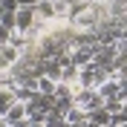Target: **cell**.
<instances>
[{"instance_id":"cell-13","label":"cell","mask_w":127,"mask_h":127,"mask_svg":"<svg viewBox=\"0 0 127 127\" xmlns=\"http://www.w3.org/2000/svg\"><path fill=\"white\" fill-rule=\"evenodd\" d=\"M9 38H12V29H6V26L0 23V46H3V43H9Z\"/></svg>"},{"instance_id":"cell-15","label":"cell","mask_w":127,"mask_h":127,"mask_svg":"<svg viewBox=\"0 0 127 127\" xmlns=\"http://www.w3.org/2000/svg\"><path fill=\"white\" fill-rule=\"evenodd\" d=\"M69 127H90V121H78V124H69Z\"/></svg>"},{"instance_id":"cell-2","label":"cell","mask_w":127,"mask_h":127,"mask_svg":"<svg viewBox=\"0 0 127 127\" xmlns=\"http://www.w3.org/2000/svg\"><path fill=\"white\" fill-rule=\"evenodd\" d=\"M72 104H75V107H81V110H95V107H101V95H98V90L95 87H81L78 93H75V98H72Z\"/></svg>"},{"instance_id":"cell-14","label":"cell","mask_w":127,"mask_h":127,"mask_svg":"<svg viewBox=\"0 0 127 127\" xmlns=\"http://www.w3.org/2000/svg\"><path fill=\"white\" fill-rule=\"evenodd\" d=\"M12 127H32V121H29V119H20V121H15Z\"/></svg>"},{"instance_id":"cell-6","label":"cell","mask_w":127,"mask_h":127,"mask_svg":"<svg viewBox=\"0 0 127 127\" xmlns=\"http://www.w3.org/2000/svg\"><path fill=\"white\" fill-rule=\"evenodd\" d=\"M87 121L93 127H110V113L104 110V107H95V110L87 113Z\"/></svg>"},{"instance_id":"cell-3","label":"cell","mask_w":127,"mask_h":127,"mask_svg":"<svg viewBox=\"0 0 127 127\" xmlns=\"http://www.w3.org/2000/svg\"><path fill=\"white\" fill-rule=\"evenodd\" d=\"M104 78H107V72L101 66H95V64L78 66V87H98Z\"/></svg>"},{"instance_id":"cell-16","label":"cell","mask_w":127,"mask_h":127,"mask_svg":"<svg viewBox=\"0 0 127 127\" xmlns=\"http://www.w3.org/2000/svg\"><path fill=\"white\" fill-rule=\"evenodd\" d=\"M0 127H6V119H3V116H0Z\"/></svg>"},{"instance_id":"cell-17","label":"cell","mask_w":127,"mask_h":127,"mask_svg":"<svg viewBox=\"0 0 127 127\" xmlns=\"http://www.w3.org/2000/svg\"><path fill=\"white\" fill-rule=\"evenodd\" d=\"M90 3H104V0H90Z\"/></svg>"},{"instance_id":"cell-12","label":"cell","mask_w":127,"mask_h":127,"mask_svg":"<svg viewBox=\"0 0 127 127\" xmlns=\"http://www.w3.org/2000/svg\"><path fill=\"white\" fill-rule=\"evenodd\" d=\"M43 127H69V124L64 121V116H58V113H49L46 119H43Z\"/></svg>"},{"instance_id":"cell-9","label":"cell","mask_w":127,"mask_h":127,"mask_svg":"<svg viewBox=\"0 0 127 127\" xmlns=\"http://www.w3.org/2000/svg\"><path fill=\"white\" fill-rule=\"evenodd\" d=\"M64 121H66V124H78V121H87V110H81V107H75V104H72L69 110L64 113Z\"/></svg>"},{"instance_id":"cell-11","label":"cell","mask_w":127,"mask_h":127,"mask_svg":"<svg viewBox=\"0 0 127 127\" xmlns=\"http://www.w3.org/2000/svg\"><path fill=\"white\" fill-rule=\"evenodd\" d=\"M12 95H15V101L26 104V101H29V98H32V95H35V93H32V90H26L23 84H15V87H12Z\"/></svg>"},{"instance_id":"cell-10","label":"cell","mask_w":127,"mask_h":127,"mask_svg":"<svg viewBox=\"0 0 127 127\" xmlns=\"http://www.w3.org/2000/svg\"><path fill=\"white\" fill-rule=\"evenodd\" d=\"M15 104V95H12V87H0V116Z\"/></svg>"},{"instance_id":"cell-7","label":"cell","mask_w":127,"mask_h":127,"mask_svg":"<svg viewBox=\"0 0 127 127\" xmlns=\"http://www.w3.org/2000/svg\"><path fill=\"white\" fill-rule=\"evenodd\" d=\"M3 119H6V124H15V121H20V119H26V104H20V101H15L12 107H9L6 113H3Z\"/></svg>"},{"instance_id":"cell-5","label":"cell","mask_w":127,"mask_h":127,"mask_svg":"<svg viewBox=\"0 0 127 127\" xmlns=\"http://www.w3.org/2000/svg\"><path fill=\"white\" fill-rule=\"evenodd\" d=\"M35 17L43 20V23H55V9H52V0H38L35 6H32Z\"/></svg>"},{"instance_id":"cell-1","label":"cell","mask_w":127,"mask_h":127,"mask_svg":"<svg viewBox=\"0 0 127 127\" xmlns=\"http://www.w3.org/2000/svg\"><path fill=\"white\" fill-rule=\"evenodd\" d=\"M49 110H52V95L35 93L29 101H26V119L29 121H43L49 116Z\"/></svg>"},{"instance_id":"cell-4","label":"cell","mask_w":127,"mask_h":127,"mask_svg":"<svg viewBox=\"0 0 127 127\" xmlns=\"http://www.w3.org/2000/svg\"><path fill=\"white\" fill-rule=\"evenodd\" d=\"M32 23H35V12H32V6H17L15 9V35H26V32L32 29Z\"/></svg>"},{"instance_id":"cell-8","label":"cell","mask_w":127,"mask_h":127,"mask_svg":"<svg viewBox=\"0 0 127 127\" xmlns=\"http://www.w3.org/2000/svg\"><path fill=\"white\" fill-rule=\"evenodd\" d=\"M55 84H58V81L46 78V75H38V78H35V93H40V95H52V93H55Z\"/></svg>"},{"instance_id":"cell-18","label":"cell","mask_w":127,"mask_h":127,"mask_svg":"<svg viewBox=\"0 0 127 127\" xmlns=\"http://www.w3.org/2000/svg\"><path fill=\"white\" fill-rule=\"evenodd\" d=\"M90 127H93V124H90Z\"/></svg>"}]
</instances>
